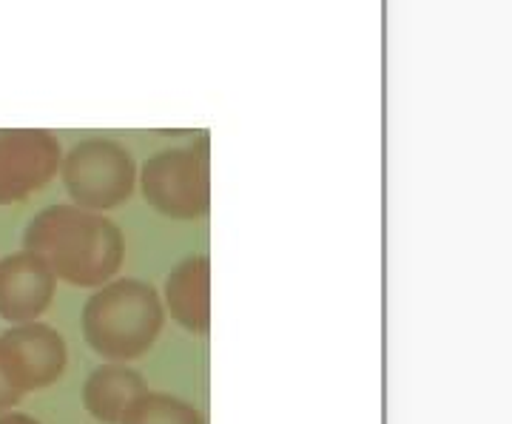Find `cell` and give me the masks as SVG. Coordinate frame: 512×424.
<instances>
[{
    "label": "cell",
    "instance_id": "obj_1",
    "mask_svg": "<svg viewBox=\"0 0 512 424\" xmlns=\"http://www.w3.org/2000/svg\"><path fill=\"white\" fill-rule=\"evenodd\" d=\"M23 251L43 259L55 279L77 288H103L120 271L126 242L123 231L103 214L52 205L26 225Z\"/></svg>",
    "mask_w": 512,
    "mask_h": 424
},
{
    "label": "cell",
    "instance_id": "obj_2",
    "mask_svg": "<svg viewBox=\"0 0 512 424\" xmlns=\"http://www.w3.org/2000/svg\"><path fill=\"white\" fill-rule=\"evenodd\" d=\"M163 319V302L151 285L117 279L89 296L83 308V336L97 356L123 365L154 348Z\"/></svg>",
    "mask_w": 512,
    "mask_h": 424
},
{
    "label": "cell",
    "instance_id": "obj_3",
    "mask_svg": "<svg viewBox=\"0 0 512 424\" xmlns=\"http://www.w3.org/2000/svg\"><path fill=\"white\" fill-rule=\"evenodd\" d=\"M208 163V137H200L191 148L157 151L140 171L143 197L171 220H200L211 205Z\"/></svg>",
    "mask_w": 512,
    "mask_h": 424
},
{
    "label": "cell",
    "instance_id": "obj_4",
    "mask_svg": "<svg viewBox=\"0 0 512 424\" xmlns=\"http://www.w3.org/2000/svg\"><path fill=\"white\" fill-rule=\"evenodd\" d=\"M60 171L74 205L92 214L126 203L137 180L131 151L103 137L77 143L63 157Z\"/></svg>",
    "mask_w": 512,
    "mask_h": 424
},
{
    "label": "cell",
    "instance_id": "obj_5",
    "mask_svg": "<svg viewBox=\"0 0 512 424\" xmlns=\"http://www.w3.org/2000/svg\"><path fill=\"white\" fill-rule=\"evenodd\" d=\"M63 163V148L52 131H0V205H12L40 191Z\"/></svg>",
    "mask_w": 512,
    "mask_h": 424
},
{
    "label": "cell",
    "instance_id": "obj_6",
    "mask_svg": "<svg viewBox=\"0 0 512 424\" xmlns=\"http://www.w3.org/2000/svg\"><path fill=\"white\" fill-rule=\"evenodd\" d=\"M0 356L20 393H29L55 385L66 370L69 351L55 328L43 322H26L0 333Z\"/></svg>",
    "mask_w": 512,
    "mask_h": 424
},
{
    "label": "cell",
    "instance_id": "obj_7",
    "mask_svg": "<svg viewBox=\"0 0 512 424\" xmlns=\"http://www.w3.org/2000/svg\"><path fill=\"white\" fill-rule=\"evenodd\" d=\"M52 268L32 251L0 259V319L12 325L37 322L55 296Z\"/></svg>",
    "mask_w": 512,
    "mask_h": 424
},
{
    "label": "cell",
    "instance_id": "obj_8",
    "mask_svg": "<svg viewBox=\"0 0 512 424\" xmlns=\"http://www.w3.org/2000/svg\"><path fill=\"white\" fill-rule=\"evenodd\" d=\"M165 305L185 331H211V259L191 257L165 279Z\"/></svg>",
    "mask_w": 512,
    "mask_h": 424
},
{
    "label": "cell",
    "instance_id": "obj_9",
    "mask_svg": "<svg viewBox=\"0 0 512 424\" xmlns=\"http://www.w3.org/2000/svg\"><path fill=\"white\" fill-rule=\"evenodd\" d=\"M148 393L146 379L128 365H100L83 385V405L97 422L120 424L128 407Z\"/></svg>",
    "mask_w": 512,
    "mask_h": 424
},
{
    "label": "cell",
    "instance_id": "obj_10",
    "mask_svg": "<svg viewBox=\"0 0 512 424\" xmlns=\"http://www.w3.org/2000/svg\"><path fill=\"white\" fill-rule=\"evenodd\" d=\"M120 424H205L197 407L168 393H143Z\"/></svg>",
    "mask_w": 512,
    "mask_h": 424
},
{
    "label": "cell",
    "instance_id": "obj_11",
    "mask_svg": "<svg viewBox=\"0 0 512 424\" xmlns=\"http://www.w3.org/2000/svg\"><path fill=\"white\" fill-rule=\"evenodd\" d=\"M23 399L20 388L12 382L9 370L3 365V356H0V413H9L12 407H18V402Z\"/></svg>",
    "mask_w": 512,
    "mask_h": 424
},
{
    "label": "cell",
    "instance_id": "obj_12",
    "mask_svg": "<svg viewBox=\"0 0 512 424\" xmlns=\"http://www.w3.org/2000/svg\"><path fill=\"white\" fill-rule=\"evenodd\" d=\"M0 424H40L32 416H26V413H15V410H9V413H0Z\"/></svg>",
    "mask_w": 512,
    "mask_h": 424
}]
</instances>
